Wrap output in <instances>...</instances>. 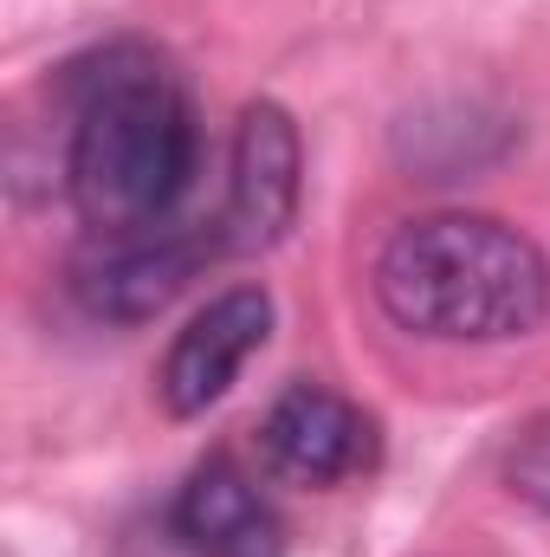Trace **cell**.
I'll return each instance as SVG.
<instances>
[{
	"label": "cell",
	"mask_w": 550,
	"mask_h": 557,
	"mask_svg": "<svg viewBox=\"0 0 550 557\" xmlns=\"http://www.w3.org/2000/svg\"><path fill=\"white\" fill-rule=\"evenodd\" d=\"M72 143H65V195L98 240L168 227L195 169L201 124L162 52L137 39L98 46L65 65Z\"/></svg>",
	"instance_id": "obj_1"
},
{
	"label": "cell",
	"mask_w": 550,
	"mask_h": 557,
	"mask_svg": "<svg viewBox=\"0 0 550 557\" xmlns=\"http://www.w3.org/2000/svg\"><path fill=\"white\" fill-rule=\"evenodd\" d=\"M383 311L434 344H512L550 318V260L492 214H421L376 253Z\"/></svg>",
	"instance_id": "obj_2"
},
{
	"label": "cell",
	"mask_w": 550,
	"mask_h": 557,
	"mask_svg": "<svg viewBox=\"0 0 550 557\" xmlns=\"http://www.w3.org/2000/svg\"><path fill=\"white\" fill-rule=\"evenodd\" d=\"M304 201V149L298 124L285 117V104L260 98L240 111L234 131V175H227V208L214 221V247L221 253H266L291 234Z\"/></svg>",
	"instance_id": "obj_3"
},
{
	"label": "cell",
	"mask_w": 550,
	"mask_h": 557,
	"mask_svg": "<svg viewBox=\"0 0 550 557\" xmlns=\"http://www.w3.org/2000/svg\"><path fill=\"white\" fill-rule=\"evenodd\" d=\"M273 337V292L266 285H234L221 298H208L168 344L162 357V376H155V396L175 421L208 416L234 383L240 370L266 350Z\"/></svg>",
	"instance_id": "obj_4"
},
{
	"label": "cell",
	"mask_w": 550,
	"mask_h": 557,
	"mask_svg": "<svg viewBox=\"0 0 550 557\" xmlns=\"http://www.w3.org/2000/svg\"><path fill=\"white\" fill-rule=\"evenodd\" d=\"M260 454L291 486H343L376 467V421L324 383H291L260 421Z\"/></svg>",
	"instance_id": "obj_5"
},
{
	"label": "cell",
	"mask_w": 550,
	"mask_h": 557,
	"mask_svg": "<svg viewBox=\"0 0 550 557\" xmlns=\"http://www.w3.org/2000/svg\"><path fill=\"white\" fill-rule=\"evenodd\" d=\"M208 260H221L214 234H182V227L117 234L78 267V298L111 324H142L162 305H175V292H188V278Z\"/></svg>",
	"instance_id": "obj_6"
},
{
	"label": "cell",
	"mask_w": 550,
	"mask_h": 557,
	"mask_svg": "<svg viewBox=\"0 0 550 557\" xmlns=\"http://www.w3.org/2000/svg\"><path fill=\"white\" fill-rule=\"evenodd\" d=\"M168 525L188 539L195 557H285V519L278 506L260 493L253 473H240L227 454L201 460L175 506H168Z\"/></svg>",
	"instance_id": "obj_7"
},
{
	"label": "cell",
	"mask_w": 550,
	"mask_h": 557,
	"mask_svg": "<svg viewBox=\"0 0 550 557\" xmlns=\"http://www.w3.org/2000/svg\"><path fill=\"white\" fill-rule=\"evenodd\" d=\"M505 486H512L532 512L550 519V416L518 428V441H512V454H505Z\"/></svg>",
	"instance_id": "obj_8"
}]
</instances>
